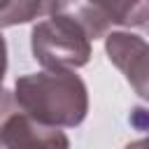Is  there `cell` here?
I'll use <instances>...</instances> for the list:
<instances>
[{"mask_svg": "<svg viewBox=\"0 0 149 149\" xmlns=\"http://www.w3.org/2000/svg\"><path fill=\"white\" fill-rule=\"evenodd\" d=\"M14 105L40 123L77 128L88 114V88L74 70H40L16 77Z\"/></svg>", "mask_w": 149, "mask_h": 149, "instance_id": "cell-1", "label": "cell"}, {"mask_svg": "<svg viewBox=\"0 0 149 149\" xmlns=\"http://www.w3.org/2000/svg\"><path fill=\"white\" fill-rule=\"evenodd\" d=\"M30 51L44 70H77L91 61L93 40L77 16L56 9L33 26Z\"/></svg>", "mask_w": 149, "mask_h": 149, "instance_id": "cell-2", "label": "cell"}, {"mask_svg": "<svg viewBox=\"0 0 149 149\" xmlns=\"http://www.w3.org/2000/svg\"><path fill=\"white\" fill-rule=\"evenodd\" d=\"M0 147L5 149H70L63 128L47 126L21 112L12 102L0 114Z\"/></svg>", "mask_w": 149, "mask_h": 149, "instance_id": "cell-3", "label": "cell"}, {"mask_svg": "<svg viewBox=\"0 0 149 149\" xmlns=\"http://www.w3.org/2000/svg\"><path fill=\"white\" fill-rule=\"evenodd\" d=\"M105 54L137 98L149 102V42L130 30H109L105 35Z\"/></svg>", "mask_w": 149, "mask_h": 149, "instance_id": "cell-4", "label": "cell"}, {"mask_svg": "<svg viewBox=\"0 0 149 149\" xmlns=\"http://www.w3.org/2000/svg\"><path fill=\"white\" fill-rule=\"evenodd\" d=\"M109 30L140 28L149 23V0H81Z\"/></svg>", "mask_w": 149, "mask_h": 149, "instance_id": "cell-5", "label": "cell"}, {"mask_svg": "<svg viewBox=\"0 0 149 149\" xmlns=\"http://www.w3.org/2000/svg\"><path fill=\"white\" fill-rule=\"evenodd\" d=\"M58 9V0H0V28L33 23Z\"/></svg>", "mask_w": 149, "mask_h": 149, "instance_id": "cell-6", "label": "cell"}, {"mask_svg": "<svg viewBox=\"0 0 149 149\" xmlns=\"http://www.w3.org/2000/svg\"><path fill=\"white\" fill-rule=\"evenodd\" d=\"M5 74H7V42L0 33V114L12 102V93L5 91Z\"/></svg>", "mask_w": 149, "mask_h": 149, "instance_id": "cell-7", "label": "cell"}, {"mask_svg": "<svg viewBox=\"0 0 149 149\" xmlns=\"http://www.w3.org/2000/svg\"><path fill=\"white\" fill-rule=\"evenodd\" d=\"M123 149H149V133H147L144 137H140V140H133V142H128Z\"/></svg>", "mask_w": 149, "mask_h": 149, "instance_id": "cell-8", "label": "cell"}, {"mask_svg": "<svg viewBox=\"0 0 149 149\" xmlns=\"http://www.w3.org/2000/svg\"><path fill=\"white\" fill-rule=\"evenodd\" d=\"M0 149H5V147H0Z\"/></svg>", "mask_w": 149, "mask_h": 149, "instance_id": "cell-9", "label": "cell"}]
</instances>
